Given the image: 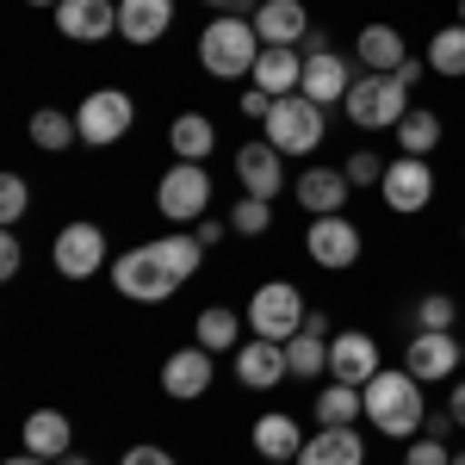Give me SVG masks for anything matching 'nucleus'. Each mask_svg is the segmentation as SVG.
Listing matches in <instances>:
<instances>
[{"label":"nucleus","mask_w":465,"mask_h":465,"mask_svg":"<svg viewBox=\"0 0 465 465\" xmlns=\"http://www.w3.org/2000/svg\"><path fill=\"white\" fill-rule=\"evenodd\" d=\"M366 422L385 434V440H416L429 422V403H422V379L403 372V366H379L366 385Z\"/></svg>","instance_id":"1"},{"label":"nucleus","mask_w":465,"mask_h":465,"mask_svg":"<svg viewBox=\"0 0 465 465\" xmlns=\"http://www.w3.org/2000/svg\"><path fill=\"white\" fill-rule=\"evenodd\" d=\"M261 32H254V19H212L205 32H199V69L217 74V81H242V74H254V63H261Z\"/></svg>","instance_id":"2"},{"label":"nucleus","mask_w":465,"mask_h":465,"mask_svg":"<svg viewBox=\"0 0 465 465\" xmlns=\"http://www.w3.org/2000/svg\"><path fill=\"white\" fill-rule=\"evenodd\" d=\"M112 286L124 292L131 304H162V298H174L186 280L174 273V261L155 249V242H137L131 254H118V261H112Z\"/></svg>","instance_id":"3"},{"label":"nucleus","mask_w":465,"mask_h":465,"mask_svg":"<svg viewBox=\"0 0 465 465\" xmlns=\"http://www.w3.org/2000/svg\"><path fill=\"white\" fill-rule=\"evenodd\" d=\"M341 112H348V124H360V131H397L403 112H410V87H403L397 74H372L366 69V74H354Z\"/></svg>","instance_id":"4"},{"label":"nucleus","mask_w":465,"mask_h":465,"mask_svg":"<svg viewBox=\"0 0 465 465\" xmlns=\"http://www.w3.org/2000/svg\"><path fill=\"white\" fill-rule=\"evenodd\" d=\"M304 292L292 286V280H267V286H254L249 298V329L261 341H292L298 329H304Z\"/></svg>","instance_id":"5"},{"label":"nucleus","mask_w":465,"mask_h":465,"mask_svg":"<svg viewBox=\"0 0 465 465\" xmlns=\"http://www.w3.org/2000/svg\"><path fill=\"white\" fill-rule=\"evenodd\" d=\"M74 124H81V143H87V149H112L118 137H131V124H137V100H131L124 87H100V94L81 100Z\"/></svg>","instance_id":"6"},{"label":"nucleus","mask_w":465,"mask_h":465,"mask_svg":"<svg viewBox=\"0 0 465 465\" xmlns=\"http://www.w3.org/2000/svg\"><path fill=\"white\" fill-rule=\"evenodd\" d=\"M155 212L168 217V223H199V217L212 212V174H205V162H174L162 186H155Z\"/></svg>","instance_id":"7"},{"label":"nucleus","mask_w":465,"mask_h":465,"mask_svg":"<svg viewBox=\"0 0 465 465\" xmlns=\"http://www.w3.org/2000/svg\"><path fill=\"white\" fill-rule=\"evenodd\" d=\"M267 143L280 149V155H311L322 143V106L304 100V94L273 100V112H267Z\"/></svg>","instance_id":"8"},{"label":"nucleus","mask_w":465,"mask_h":465,"mask_svg":"<svg viewBox=\"0 0 465 465\" xmlns=\"http://www.w3.org/2000/svg\"><path fill=\"white\" fill-rule=\"evenodd\" d=\"M460 366H465V354H460V335L453 329H416L403 341V372H416L422 385H447Z\"/></svg>","instance_id":"9"},{"label":"nucleus","mask_w":465,"mask_h":465,"mask_svg":"<svg viewBox=\"0 0 465 465\" xmlns=\"http://www.w3.org/2000/svg\"><path fill=\"white\" fill-rule=\"evenodd\" d=\"M379 193H385V205H391L397 217L429 212L434 205V168L422 155H397L391 168H385V180H379Z\"/></svg>","instance_id":"10"},{"label":"nucleus","mask_w":465,"mask_h":465,"mask_svg":"<svg viewBox=\"0 0 465 465\" xmlns=\"http://www.w3.org/2000/svg\"><path fill=\"white\" fill-rule=\"evenodd\" d=\"M50 261H56L63 280H94V273L106 267V230H100V223H63Z\"/></svg>","instance_id":"11"},{"label":"nucleus","mask_w":465,"mask_h":465,"mask_svg":"<svg viewBox=\"0 0 465 465\" xmlns=\"http://www.w3.org/2000/svg\"><path fill=\"white\" fill-rule=\"evenodd\" d=\"M236 180H242V193L249 199H280L286 193V155L267 143V137H254V143H242L236 149Z\"/></svg>","instance_id":"12"},{"label":"nucleus","mask_w":465,"mask_h":465,"mask_svg":"<svg viewBox=\"0 0 465 465\" xmlns=\"http://www.w3.org/2000/svg\"><path fill=\"white\" fill-rule=\"evenodd\" d=\"M379 366H385V360H379V341H372L366 329L329 335V379H335V385H366Z\"/></svg>","instance_id":"13"},{"label":"nucleus","mask_w":465,"mask_h":465,"mask_svg":"<svg viewBox=\"0 0 465 465\" xmlns=\"http://www.w3.org/2000/svg\"><path fill=\"white\" fill-rule=\"evenodd\" d=\"M304 249H311V261H317V267H335V273H341V267H354V261H360V249H366V242H360L354 223L335 212V217H317V223L304 230Z\"/></svg>","instance_id":"14"},{"label":"nucleus","mask_w":465,"mask_h":465,"mask_svg":"<svg viewBox=\"0 0 465 465\" xmlns=\"http://www.w3.org/2000/svg\"><path fill=\"white\" fill-rule=\"evenodd\" d=\"M254 32H261L267 50H298L311 37V13H304V0H261L254 6Z\"/></svg>","instance_id":"15"},{"label":"nucleus","mask_w":465,"mask_h":465,"mask_svg":"<svg viewBox=\"0 0 465 465\" xmlns=\"http://www.w3.org/2000/svg\"><path fill=\"white\" fill-rule=\"evenodd\" d=\"M162 391L180 397V403H193V397L212 391V348H174V354L162 360Z\"/></svg>","instance_id":"16"},{"label":"nucleus","mask_w":465,"mask_h":465,"mask_svg":"<svg viewBox=\"0 0 465 465\" xmlns=\"http://www.w3.org/2000/svg\"><path fill=\"white\" fill-rule=\"evenodd\" d=\"M56 32L74 37V44L118 37V0H63V6H56Z\"/></svg>","instance_id":"17"},{"label":"nucleus","mask_w":465,"mask_h":465,"mask_svg":"<svg viewBox=\"0 0 465 465\" xmlns=\"http://www.w3.org/2000/svg\"><path fill=\"white\" fill-rule=\"evenodd\" d=\"M286 341H261L249 335L242 348H236V379L249 385V391H273V385H286Z\"/></svg>","instance_id":"18"},{"label":"nucleus","mask_w":465,"mask_h":465,"mask_svg":"<svg viewBox=\"0 0 465 465\" xmlns=\"http://www.w3.org/2000/svg\"><path fill=\"white\" fill-rule=\"evenodd\" d=\"M292 193H298V205H304L311 217H335L341 205H348V193H354V180L341 174V168H311V174L298 180Z\"/></svg>","instance_id":"19"},{"label":"nucleus","mask_w":465,"mask_h":465,"mask_svg":"<svg viewBox=\"0 0 465 465\" xmlns=\"http://www.w3.org/2000/svg\"><path fill=\"white\" fill-rule=\"evenodd\" d=\"M25 453H37V460H69L74 453V429H69V416L63 410H32L25 416Z\"/></svg>","instance_id":"20"},{"label":"nucleus","mask_w":465,"mask_h":465,"mask_svg":"<svg viewBox=\"0 0 465 465\" xmlns=\"http://www.w3.org/2000/svg\"><path fill=\"white\" fill-rule=\"evenodd\" d=\"M174 25V0H118V37L131 44H155Z\"/></svg>","instance_id":"21"},{"label":"nucleus","mask_w":465,"mask_h":465,"mask_svg":"<svg viewBox=\"0 0 465 465\" xmlns=\"http://www.w3.org/2000/svg\"><path fill=\"white\" fill-rule=\"evenodd\" d=\"M348 87H354V69H348L341 56H311L298 94H304V100H317V106L329 112V106H341V100H348Z\"/></svg>","instance_id":"22"},{"label":"nucleus","mask_w":465,"mask_h":465,"mask_svg":"<svg viewBox=\"0 0 465 465\" xmlns=\"http://www.w3.org/2000/svg\"><path fill=\"white\" fill-rule=\"evenodd\" d=\"M249 81L261 94H273V100L298 94V87H304V50H261V63H254Z\"/></svg>","instance_id":"23"},{"label":"nucleus","mask_w":465,"mask_h":465,"mask_svg":"<svg viewBox=\"0 0 465 465\" xmlns=\"http://www.w3.org/2000/svg\"><path fill=\"white\" fill-rule=\"evenodd\" d=\"M354 56L372 74H397L403 63H410V50H403V32H397V25H366V32L354 37Z\"/></svg>","instance_id":"24"},{"label":"nucleus","mask_w":465,"mask_h":465,"mask_svg":"<svg viewBox=\"0 0 465 465\" xmlns=\"http://www.w3.org/2000/svg\"><path fill=\"white\" fill-rule=\"evenodd\" d=\"M298 465H366V440L354 429H322L304 440Z\"/></svg>","instance_id":"25"},{"label":"nucleus","mask_w":465,"mask_h":465,"mask_svg":"<svg viewBox=\"0 0 465 465\" xmlns=\"http://www.w3.org/2000/svg\"><path fill=\"white\" fill-rule=\"evenodd\" d=\"M304 440H311V434H298V422L280 416V410L254 422V453H261V460H298V453H304Z\"/></svg>","instance_id":"26"},{"label":"nucleus","mask_w":465,"mask_h":465,"mask_svg":"<svg viewBox=\"0 0 465 465\" xmlns=\"http://www.w3.org/2000/svg\"><path fill=\"white\" fill-rule=\"evenodd\" d=\"M168 143H174V162H205L217 149V131L205 112H180L174 124H168Z\"/></svg>","instance_id":"27"},{"label":"nucleus","mask_w":465,"mask_h":465,"mask_svg":"<svg viewBox=\"0 0 465 465\" xmlns=\"http://www.w3.org/2000/svg\"><path fill=\"white\" fill-rule=\"evenodd\" d=\"M366 416V391L360 385H322L317 391V429H354Z\"/></svg>","instance_id":"28"},{"label":"nucleus","mask_w":465,"mask_h":465,"mask_svg":"<svg viewBox=\"0 0 465 465\" xmlns=\"http://www.w3.org/2000/svg\"><path fill=\"white\" fill-rule=\"evenodd\" d=\"M32 143H37V149H50V155H63L69 143H81V124H74V112L37 106V112H32Z\"/></svg>","instance_id":"29"},{"label":"nucleus","mask_w":465,"mask_h":465,"mask_svg":"<svg viewBox=\"0 0 465 465\" xmlns=\"http://www.w3.org/2000/svg\"><path fill=\"white\" fill-rule=\"evenodd\" d=\"M434 74H447V81H460L465 74V25L453 19V25H440V32L429 37V56H422Z\"/></svg>","instance_id":"30"},{"label":"nucleus","mask_w":465,"mask_h":465,"mask_svg":"<svg viewBox=\"0 0 465 465\" xmlns=\"http://www.w3.org/2000/svg\"><path fill=\"white\" fill-rule=\"evenodd\" d=\"M397 143H403V155H422V162H429L434 149H440V118L422 112V106H410L403 124H397Z\"/></svg>","instance_id":"31"},{"label":"nucleus","mask_w":465,"mask_h":465,"mask_svg":"<svg viewBox=\"0 0 465 465\" xmlns=\"http://www.w3.org/2000/svg\"><path fill=\"white\" fill-rule=\"evenodd\" d=\"M286 366H292V379H317V372H329V335L298 329V335L286 341Z\"/></svg>","instance_id":"32"},{"label":"nucleus","mask_w":465,"mask_h":465,"mask_svg":"<svg viewBox=\"0 0 465 465\" xmlns=\"http://www.w3.org/2000/svg\"><path fill=\"white\" fill-rule=\"evenodd\" d=\"M193 335H199V348H212V354H223V348H236L242 322H236V311H230V304H212V311H199V322H193Z\"/></svg>","instance_id":"33"},{"label":"nucleus","mask_w":465,"mask_h":465,"mask_svg":"<svg viewBox=\"0 0 465 465\" xmlns=\"http://www.w3.org/2000/svg\"><path fill=\"white\" fill-rule=\"evenodd\" d=\"M155 249L174 261L180 280H193V273H199V261H205V242H199V236H155Z\"/></svg>","instance_id":"34"},{"label":"nucleus","mask_w":465,"mask_h":465,"mask_svg":"<svg viewBox=\"0 0 465 465\" xmlns=\"http://www.w3.org/2000/svg\"><path fill=\"white\" fill-rule=\"evenodd\" d=\"M267 223H273V205L242 193V199H236V212H230V230H236V236H267Z\"/></svg>","instance_id":"35"},{"label":"nucleus","mask_w":465,"mask_h":465,"mask_svg":"<svg viewBox=\"0 0 465 465\" xmlns=\"http://www.w3.org/2000/svg\"><path fill=\"white\" fill-rule=\"evenodd\" d=\"M460 322V304L447 298V292H429L422 304H416V329H453Z\"/></svg>","instance_id":"36"},{"label":"nucleus","mask_w":465,"mask_h":465,"mask_svg":"<svg viewBox=\"0 0 465 465\" xmlns=\"http://www.w3.org/2000/svg\"><path fill=\"white\" fill-rule=\"evenodd\" d=\"M25 205H32V186H25L19 174H0V223L13 230V223L25 217Z\"/></svg>","instance_id":"37"},{"label":"nucleus","mask_w":465,"mask_h":465,"mask_svg":"<svg viewBox=\"0 0 465 465\" xmlns=\"http://www.w3.org/2000/svg\"><path fill=\"white\" fill-rule=\"evenodd\" d=\"M385 168H391V162H379L372 149H354V155L341 162V174L354 180V186H379V180H385Z\"/></svg>","instance_id":"38"},{"label":"nucleus","mask_w":465,"mask_h":465,"mask_svg":"<svg viewBox=\"0 0 465 465\" xmlns=\"http://www.w3.org/2000/svg\"><path fill=\"white\" fill-rule=\"evenodd\" d=\"M403 465H453V453H447V440L416 434V440H410V453H403Z\"/></svg>","instance_id":"39"},{"label":"nucleus","mask_w":465,"mask_h":465,"mask_svg":"<svg viewBox=\"0 0 465 465\" xmlns=\"http://www.w3.org/2000/svg\"><path fill=\"white\" fill-rule=\"evenodd\" d=\"M19 261H25V249H19V236L6 230V236H0V280H13V273H19Z\"/></svg>","instance_id":"40"},{"label":"nucleus","mask_w":465,"mask_h":465,"mask_svg":"<svg viewBox=\"0 0 465 465\" xmlns=\"http://www.w3.org/2000/svg\"><path fill=\"white\" fill-rule=\"evenodd\" d=\"M118 465H174V453H162V447H131Z\"/></svg>","instance_id":"41"},{"label":"nucleus","mask_w":465,"mask_h":465,"mask_svg":"<svg viewBox=\"0 0 465 465\" xmlns=\"http://www.w3.org/2000/svg\"><path fill=\"white\" fill-rule=\"evenodd\" d=\"M193 236H199L205 249H217V242L230 236V223H217V217H199V223H193Z\"/></svg>","instance_id":"42"},{"label":"nucleus","mask_w":465,"mask_h":465,"mask_svg":"<svg viewBox=\"0 0 465 465\" xmlns=\"http://www.w3.org/2000/svg\"><path fill=\"white\" fill-rule=\"evenodd\" d=\"M242 112L267 124V112H273V94H261V87H249V94H242Z\"/></svg>","instance_id":"43"},{"label":"nucleus","mask_w":465,"mask_h":465,"mask_svg":"<svg viewBox=\"0 0 465 465\" xmlns=\"http://www.w3.org/2000/svg\"><path fill=\"white\" fill-rule=\"evenodd\" d=\"M298 50H304V63H311V56H335V44H329V32H317V25H311V37H304Z\"/></svg>","instance_id":"44"},{"label":"nucleus","mask_w":465,"mask_h":465,"mask_svg":"<svg viewBox=\"0 0 465 465\" xmlns=\"http://www.w3.org/2000/svg\"><path fill=\"white\" fill-rule=\"evenodd\" d=\"M447 429H460V422H453V410H440V416L422 422V434H434V440H447Z\"/></svg>","instance_id":"45"},{"label":"nucleus","mask_w":465,"mask_h":465,"mask_svg":"<svg viewBox=\"0 0 465 465\" xmlns=\"http://www.w3.org/2000/svg\"><path fill=\"white\" fill-rule=\"evenodd\" d=\"M422 74H429V63H416V56H410V63H403V69H397V81H403V87H416V81H422Z\"/></svg>","instance_id":"46"},{"label":"nucleus","mask_w":465,"mask_h":465,"mask_svg":"<svg viewBox=\"0 0 465 465\" xmlns=\"http://www.w3.org/2000/svg\"><path fill=\"white\" fill-rule=\"evenodd\" d=\"M447 410H453V422H460V429H465V379H460V385H453V397H447Z\"/></svg>","instance_id":"47"},{"label":"nucleus","mask_w":465,"mask_h":465,"mask_svg":"<svg viewBox=\"0 0 465 465\" xmlns=\"http://www.w3.org/2000/svg\"><path fill=\"white\" fill-rule=\"evenodd\" d=\"M6 465H50V460H37V453H19V460H6Z\"/></svg>","instance_id":"48"},{"label":"nucleus","mask_w":465,"mask_h":465,"mask_svg":"<svg viewBox=\"0 0 465 465\" xmlns=\"http://www.w3.org/2000/svg\"><path fill=\"white\" fill-rule=\"evenodd\" d=\"M56 465H94V460H81V453H69V460H56Z\"/></svg>","instance_id":"49"},{"label":"nucleus","mask_w":465,"mask_h":465,"mask_svg":"<svg viewBox=\"0 0 465 465\" xmlns=\"http://www.w3.org/2000/svg\"><path fill=\"white\" fill-rule=\"evenodd\" d=\"M25 6H50V13H56V6H63V0H25Z\"/></svg>","instance_id":"50"},{"label":"nucleus","mask_w":465,"mask_h":465,"mask_svg":"<svg viewBox=\"0 0 465 465\" xmlns=\"http://www.w3.org/2000/svg\"><path fill=\"white\" fill-rule=\"evenodd\" d=\"M205 6H236V0H205Z\"/></svg>","instance_id":"51"},{"label":"nucleus","mask_w":465,"mask_h":465,"mask_svg":"<svg viewBox=\"0 0 465 465\" xmlns=\"http://www.w3.org/2000/svg\"><path fill=\"white\" fill-rule=\"evenodd\" d=\"M453 13H460V25H465V0H460V6H453Z\"/></svg>","instance_id":"52"},{"label":"nucleus","mask_w":465,"mask_h":465,"mask_svg":"<svg viewBox=\"0 0 465 465\" xmlns=\"http://www.w3.org/2000/svg\"><path fill=\"white\" fill-rule=\"evenodd\" d=\"M267 465H298V460H267Z\"/></svg>","instance_id":"53"},{"label":"nucleus","mask_w":465,"mask_h":465,"mask_svg":"<svg viewBox=\"0 0 465 465\" xmlns=\"http://www.w3.org/2000/svg\"><path fill=\"white\" fill-rule=\"evenodd\" d=\"M453 465H465V453H453Z\"/></svg>","instance_id":"54"},{"label":"nucleus","mask_w":465,"mask_h":465,"mask_svg":"<svg viewBox=\"0 0 465 465\" xmlns=\"http://www.w3.org/2000/svg\"><path fill=\"white\" fill-rule=\"evenodd\" d=\"M460 354H465V341H460Z\"/></svg>","instance_id":"55"},{"label":"nucleus","mask_w":465,"mask_h":465,"mask_svg":"<svg viewBox=\"0 0 465 465\" xmlns=\"http://www.w3.org/2000/svg\"><path fill=\"white\" fill-rule=\"evenodd\" d=\"M460 236H465V230H460Z\"/></svg>","instance_id":"56"}]
</instances>
